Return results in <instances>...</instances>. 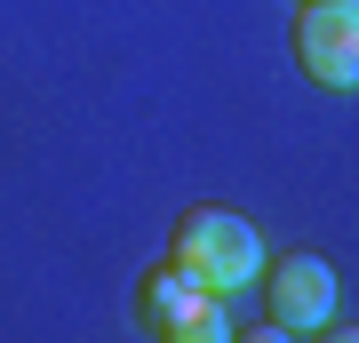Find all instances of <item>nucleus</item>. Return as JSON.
I'll use <instances>...</instances> for the list:
<instances>
[{
    "instance_id": "obj_3",
    "label": "nucleus",
    "mask_w": 359,
    "mask_h": 343,
    "mask_svg": "<svg viewBox=\"0 0 359 343\" xmlns=\"http://www.w3.org/2000/svg\"><path fill=\"white\" fill-rule=\"evenodd\" d=\"M295 64L320 88L351 96L359 88V0H311L304 25H295Z\"/></svg>"
},
{
    "instance_id": "obj_4",
    "label": "nucleus",
    "mask_w": 359,
    "mask_h": 343,
    "mask_svg": "<svg viewBox=\"0 0 359 343\" xmlns=\"http://www.w3.org/2000/svg\"><path fill=\"white\" fill-rule=\"evenodd\" d=\"M264 295H271V328L280 335H311V328H327L335 319V271H327V255H280L271 264V280H264Z\"/></svg>"
},
{
    "instance_id": "obj_1",
    "label": "nucleus",
    "mask_w": 359,
    "mask_h": 343,
    "mask_svg": "<svg viewBox=\"0 0 359 343\" xmlns=\"http://www.w3.org/2000/svg\"><path fill=\"white\" fill-rule=\"evenodd\" d=\"M176 264L200 271L216 295L264 280V231L248 216H231V208H192V216L176 224Z\"/></svg>"
},
{
    "instance_id": "obj_2",
    "label": "nucleus",
    "mask_w": 359,
    "mask_h": 343,
    "mask_svg": "<svg viewBox=\"0 0 359 343\" xmlns=\"http://www.w3.org/2000/svg\"><path fill=\"white\" fill-rule=\"evenodd\" d=\"M144 328H160L176 343H224L231 335V311H224V295L208 288L200 271L160 264L152 280H144Z\"/></svg>"
}]
</instances>
